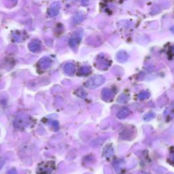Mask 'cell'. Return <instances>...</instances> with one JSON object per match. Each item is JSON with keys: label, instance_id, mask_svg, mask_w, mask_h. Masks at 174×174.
Returning <instances> with one entry per match:
<instances>
[{"label": "cell", "instance_id": "6da1fadb", "mask_svg": "<svg viewBox=\"0 0 174 174\" xmlns=\"http://www.w3.org/2000/svg\"><path fill=\"white\" fill-rule=\"evenodd\" d=\"M105 78L102 76H95L90 78L89 80H87L85 83V87L87 89H95L103 84L105 82Z\"/></svg>", "mask_w": 174, "mask_h": 174}, {"label": "cell", "instance_id": "7a4b0ae2", "mask_svg": "<svg viewBox=\"0 0 174 174\" xmlns=\"http://www.w3.org/2000/svg\"><path fill=\"white\" fill-rule=\"evenodd\" d=\"M61 8V4L59 2H54L52 4L48 12V14L50 17H54L59 14V10Z\"/></svg>", "mask_w": 174, "mask_h": 174}, {"label": "cell", "instance_id": "3957f363", "mask_svg": "<svg viewBox=\"0 0 174 174\" xmlns=\"http://www.w3.org/2000/svg\"><path fill=\"white\" fill-rule=\"evenodd\" d=\"M40 48H41V43L37 40H33L29 45V48L31 51L33 52L39 51L40 50Z\"/></svg>", "mask_w": 174, "mask_h": 174}, {"label": "cell", "instance_id": "277c9868", "mask_svg": "<svg viewBox=\"0 0 174 174\" xmlns=\"http://www.w3.org/2000/svg\"><path fill=\"white\" fill-rule=\"evenodd\" d=\"M64 71L65 73H67L68 75H72L75 73L76 71V67L74 64L72 63H68L65 64V66H64Z\"/></svg>", "mask_w": 174, "mask_h": 174}, {"label": "cell", "instance_id": "5b68a950", "mask_svg": "<svg viewBox=\"0 0 174 174\" xmlns=\"http://www.w3.org/2000/svg\"><path fill=\"white\" fill-rule=\"evenodd\" d=\"M51 60L49 58H48V57H44V58L42 59L39 62L40 68L43 69V70H46V69L48 68L51 65Z\"/></svg>", "mask_w": 174, "mask_h": 174}, {"label": "cell", "instance_id": "8992f818", "mask_svg": "<svg viewBox=\"0 0 174 174\" xmlns=\"http://www.w3.org/2000/svg\"><path fill=\"white\" fill-rule=\"evenodd\" d=\"M102 95V99L105 101H108L112 99V97L113 96V93L111 90L108 89H105L103 90V91L101 93Z\"/></svg>", "mask_w": 174, "mask_h": 174}, {"label": "cell", "instance_id": "52a82bcc", "mask_svg": "<svg viewBox=\"0 0 174 174\" xmlns=\"http://www.w3.org/2000/svg\"><path fill=\"white\" fill-rule=\"evenodd\" d=\"M130 114V109L128 108H124L120 109L117 114V118L119 119H124L127 118Z\"/></svg>", "mask_w": 174, "mask_h": 174}, {"label": "cell", "instance_id": "ba28073f", "mask_svg": "<svg viewBox=\"0 0 174 174\" xmlns=\"http://www.w3.org/2000/svg\"><path fill=\"white\" fill-rule=\"evenodd\" d=\"M27 124H28L27 119L25 118H19L16 120V122H15V125L17 128L25 127L27 125Z\"/></svg>", "mask_w": 174, "mask_h": 174}, {"label": "cell", "instance_id": "9c48e42d", "mask_svg": "<svg viewBox=\"0 0 174 174\" xmlns=\"http://www.w3.org/2000/svg\"><path fill=\"white\" fill-rule=\"evenodd\" d=\"M128 54L127 52H124V51H120L117 55V59L118 61L120 62H124L126 61L128 59Z\"/></svg>", "mask_w": 174, "mask_h": 174}, {"label": "cell", "instance_id": "30bf717a", "mask_svg": "<svg viewBox=\"0 0 174 174\" xmlns=\"http://www.w3.org/2000/svg\"><path fill=\"white\" fill-rule=\"evenodd\" d=\"M80 40V37H72L71 38L70 40V46L71 48H74L76 46L78 43H79Z\"/></svg>", "mask_w": 174, "mask_h": 174}, {"label": "cell", "instance_id": "8fae6325", "mask_svg": "<svg viewBox=\"0 0 174 174\" xmlns=\"http://www.w3.org/2000/svg\"><path fill=\"white\" fill-rule=\"evenodd\" d=\"M128 99H129V97H128V95H125V94H123V95H121L120 97H119L118 101L119 102V103L125 104V103H127Z\"/></svg>", "mask_w": 174, "mask_h": 174}, {"label": "cell", "instance_id": "7c38bea8", "mask_svg": "<svg viewBox=\"0 0 174 174\" xmlns=\"http://www.w3.org/2000/svg\"><path fill=\"white\" fill-rule=\"evenodd\" d=\"M150 97V93L148 91H143L139 95V99L141 100H145Z\"/></svg>", "mask_w": 174, "mask_h": 174}, {"label": "cell", "instance_id": "4fadbf2b", "mask_svg": "<svg viewBox=\"0 0 174 174\" xmlns=\"http://www.w3.org/2000/svg\"><path fill=\"white\" fill-rule=\"evenodd\" d=\"M90 73V69L89 67H83L80 69V73L82 75H88Z\"/></svg>", "mask_w": 174, "mask_h": 174}, {"label": "cell", "instance_id": "5bb4252c", "mask_svg": "<svg viewBox=\"0 0 174 174\" xmlns=\"http://www.w3.org/2000/svg\"><path fill=\"white\" fill-rule=\"evenodd\" d=\"M76 94L78 95V97H81V98H84L87 95V93H86L85 90L82 89H78L77 91H76Z\"/></svg>", "mask_w": 174, "mask_h": 174}, {"label": "cell", "instance_id": "9a60e30c", "mask_svg": "<svg viewBox=\"0 0 174 174\" xmlns=\"http://www.w3.org/2000/svg\"><path fill=\"white\" fill-rule=\"evenodd\" d=\"M154 113H152V112H151V113H148L147 114V115L145 116V118H144V119L146 120H151V119H152V118H154Z\"/></svg>", "mask_w": 174, "mask_h": 174}, {"label": "cell", "instance_id": "2e32d148", "mask_svg": "<svg viewBox=\"0 0 174 174\" xmlns=\"http://www.w3.org/2000/svg\"><path fill=\"white\" fill-rule=\"evenodd\" d=\"M7 174H17V172H16V171L14 169H12V170H9L7 172Z\"/></svg>", "mask_w": 174, "mask_h": 174}, {"label": "cell", "instance_id": "e0dca14e", "mask_svg": "<svg viewBox=\"0 0 174 174\" xmlns=\"http://www.w3.org/2000/svg\"><path fill=\"white\" fill-rule=\"evenodd\" d=\"M140 174H147V173H141Z\"/></svg>", "mask_w": 174, "mask_h": 174}]
</instances>
